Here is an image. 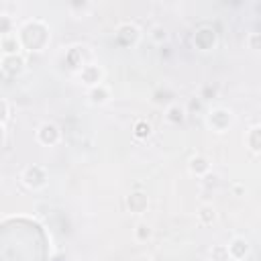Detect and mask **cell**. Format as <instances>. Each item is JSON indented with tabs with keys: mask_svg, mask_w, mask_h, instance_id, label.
I'll return each mask as SVG.
<instances>
[{
	"mask_svg": "<svg viewBox=\"0 0 261 261\" xmlns=\"http://www.w3.org/2000/svg\"><path fill=\"white\" fill-rule=\"evenodd\" d=\"M20 181H22L29 190H43V188L47 186V181H49V173H47V169H45L43 165L33 163V165H29V167L22 169Z\"/></svg>",
	"mask_w": 261,
	"mask_h": 261,
	"instance_id": "6da1fadb",
	"label": "cell"
},
{
	"mask_svg": "<svg viewBox=\"0 0 261 261\" xmlns=\"http://www.w3.org/2000/svg\"><path fill=\"white\" fill-rule=\"evenodd\" d=\"M22 29L27 33H33V41L24 49H29V51H41L47 45V41H49V27L45 22H41V20H29V22L22 24Z\"/></svg>",
	"mask_w": 261,
	"mask_h": 261,
	"instance_id": "7a4b0ae2",
	"label": "cell"
},
{
	"mask_svg": "<svg viewBox=\"0 0 261 261\" xmlns=\"http://www.w3.org/2000/svg\"><path fill=\"white\" fill-rule=\"evenodd\" d=\"M206 122H208V126H210L214 133H224V130H228V126L234 122V114H232L230 108L216 106V108H212V110L206 114Z\"/></svg>",
	"mask_w": 261,
	"mask_h": 261,
	"instance_id": "3957f363",
	"label": "cell"
},
{
	"mask_svg": "<svg viewBox=\"0 0 261 261\" xmlns=\"http://www.w3.org/2000/svg\"><path fill=\"white\" fill-rule=\"evenodd\" d=\"M116 41L122 45V47H130V45H137L139 39H141V29L135 24V22H120L116 27V33H114Z\"/></svg>",
	"mask_w": 261,
	"mask_h": 261,
	"instance_id": "277c9868",
	"label": "cell"
},
{
	"mask_svg": "<svg viewBox=\"0 0 261 261\" xmlns=\"http://www.w3.org/2000/svg\"><path fill=\"white\" fill-rule=\"evenodd\" d=\"M35 137H37V141H39L41 145L53 147V145H57V143L61 141V128H59L55 122H43V124H39Z\"/></svg>",
	"mask_w": 261,
	"mask_h": 261,
	"instance_id": "5b68a950",
	"label": "cell"
},
{
	"mask_svg": "<svg viewBox=\"0 0 261 261\" xmlns=\"http://www.w3.org/2000/svg\"><path fill=\"white\" fill-rule=\"evenodd\" d=\"M80 82L86 86V88H94L98 84H102V77H104V69L96 63H84L82 69H80Z\"/></svg>",
	"mask_w": 261,
	"mask_h": 261,
	"instance_id": "8992f818",
	"label": "cell"
},
{
	"mask_svg": "<svg viewBox=\"0 0 261 261\" xmlns=\"http://www.w3.org/2000/svg\"><path fill=\"white\" fill-rule=\"evenodd\" d=\"M0 65H2V71H4L6 75L14 77V75H20V73L24 71L27 61H24L22 53H18V55H2Z\"/></svg>",
	"mask_w": 261,
	"mask_h": 261,
	"instance_id": "52a82bcc",
	"label": "cell"
},
{
	"mask_svg": "<svg viewBox=\"0 0 261 261\" xmlns=\"http://www.w3.org/2000/svg\"><path fill=\"white\" fill-rule=\"evenodd\" d=\"M124 202H126L128 212H133V214H143L149 208V196H147V192H141V190L130 192Z\"/></svg>",
	"mask_w": 261,
	"mask_h": 261,
	"instance_id": "ba28073f",
	"label": "cell"
},
{
	"mask_svg": "<svg viewBox=\"0 0 261 261\" xmlns=\"http://www.w3.org/2000/svg\"><path fill=\"white\" fill-rule=\"evenodd\" d=\"M226 251H228L230 261H241V259H245L249 255L251 245H249V241L245 237H232L230 243L226 245Z\"/></svg>",
	"mask_w": 261,
	"mask_h": 261,
	"instance_id": "9c48e42d",
	"label": "cell"
},
{
	"mask_svg": "<svg viewBox=\"0 0 261 261\" xmlns=\"http://www.w3.org/2000/svg\"><path fill=\"white\" fill-rule=\"evenodd\" d=\"M194 45L200 49V51H210L214 45H216V33L214 29L210 27H202L194 33Z\"/></svg>",
	"mask_w": 261,
	"mask_h": 261,
	"instance_id": "30bf717a",
	"label": "cell"
},
{
	"mask_svg": "<svg viewBox=\"0 0 261 261\" xmlns=\"http://www.w3.org/2000/svg\"><path fill=\"white\" fill-rule=\"evenodd\" d=\"M210 169H212V165H210L208 157H204V155H194L188 161V171L196 177H206L210 173Z\"/></svg>",
	"mask_w": 261,
	"mask_h": 261,
	"instance_id": "8fae6325",
	"label": "cell"
},
{
	"mask_svg": "<svg viewBox=\"0 0 261 261\" xmlns=\"http://www.w3.org/2000/svg\"><path fill=\"white\" fill-rule=\"evenodd\" d=\"M186 116H188V108L184 104L171 102V104L165 106V120L169 124H181L186 120Z\"/></svg>",
	"mask_w": 261,
	"mask_h": 261,
	"instance_id": "7c38bea8",
	"label": "cell"
},
{
	"mask_svg": "<svg viewBox=\"0 0 261 261\" xmlns=\"http://www.w3.org/2000/svg\"><path fill=\"white\" fill-rule=\"evenodd\" d=\"M0 49H2V55H18L22 51V45H20V39L16 33H10L6 37H0Z\"/></svg>",
	"mask_w": 261,
	"mask_h": 261,
	"instance_id": "4fadbf2b",
	"label": "cell"
},
{
	"mask_svg": "<svg viewBox=\"0 0 261 261\" xmlns=\"http://www.w3.org/2000/svg\"><path fill=\"white\" fill-rule=\"evenodd\" d=\"M88 98L92 104H106L110 100V90L104 86V84H98L94 88H88Z\"/></svg>",
	"mask_w": 261,
	"mask_h": 261,
	"instance_id": "5bb4252c",
	"label": "cell"
},
{
	"mask_svg": "<svg viewBox=\"0 0 261 261\" xmlns=\"http://www.w3.org/2000/svg\"><path fill=\"white\" fill-rule=\"evenodd\" d=\"M245 143H247V147H249L253 153H259V151H261V126H259V124H253V126L247 130Z\"/></svg>",
	"mask_w": 261,
	"mask_h": 261,
	"instance_id": "9a60e30c",
	"label": "cell"
},
{
	"mask_svg": "<svg viewBox=\"0 0 261 261\" xmlns=\"http://www.w3.org/2000/svg\"><path fill=\"white\" fill-rule=\"evenodd\" d=\"M198 220H200V224H204V226H210V224H214L216 222V218H218V212H216V208L212 206V204H202L200 208H198Z\"/></svg>",
	"mask_w": 261,
	"mask_h": 261,
	"instance_id": "2e32d148",
	"label": "cell"
},
{
	"mask_svg": "<svg viewBox=\"0 0 261 261\" xmlns=\"http://www.w3.org/2000/svg\"><path fill=\"white\" fill-rule=\"evenodd\" d=\"M149 39H151L155 45H163V43H167V39H169V31H167V27H163V24H153V27L149 29Z\"/></svg>",
	"mask_w": 261,
	"mask_h": 261,
	"instance_id": "e0dca14e",
	"label": "cell"
},
{
	"mask_svg": "<svg viewBox=\"0 0 261 261\" xmlns=\"http://www.w3.org/2000/svg\"><path fill=\"white\" fill-rule=\"evenodd\" d=\"M133 237H135V241H139V243H147V241L153 237L151 224H147V222H137L135 228H133Z\"/></svg>",
	"mask_w": 261,
	"mask_h": 261,
	"instance_id": "ac0fdd59",
	"label": "cell"
},
{
	"mask_svg": "<svg viewBox=\"0 0 261 261\" xmlns=\"http://www.w3.org/2000/svg\"><path fill=\"white\" fill-rule=\"evenodd\" d=\"M151 133H153V126L147 122V120H137L135 122V126H133V135H135V139H139V141H145V139H149L151 137Z\"/></svg>",
	"mask_w": 261,
	"mask_h": 261,
	"instance_id": "d6986e66",
	"label": "cell"
},
{
	"mask_svg": "<svg viewBox=\"0 0 261 261\" xmlns=\"http://www.w3.org/2000/svg\"><path fill=\"white\" fill-rule=\"evenodd\" d=\"M210 257H212V261H230L228 251H226V245H212Z\"/></svg>",
	"mask_w": 261,
	"mask_h": 261,
	"instance_id": "ffe728a7",
	"label": "cell"
},
{
	"mask_svg": "<svg viewBox=\"0 0 261 261\" xmlns=\"http://www.w3.org/2000/svg\"><path fill=\"white\" fill-rule=\"evenodd\" d=\"M14 33V20L8 14H0V37H6Z\"/></svg>",
	"mask_w": 261,
	"mask_h": 261,
	"instance_id": "44dd1931",
	"label": "cell"
},
{
	"mask_svg": "<svg viewBox=\"0 0 261 261\" xmlns=\"http://www.w3.org/2000/svg\"><path fill=\"white\" fill-rule=\"evenodd\" d=\"M259 43H261L259 33H249V37H247V45H249V49H251V51H259Z\"/></svg>",
	"mask_w": 261,
	"mask_h": 261,
	"instance_id": "7402d4cb",
	"label": "cell"
},
{
	"mask_svg": "<svg viewBox=\"0 0 261 261\" xmlns=\"http://www.w3.org/2000/svg\"><path fill=\"white\" fill-rule=\"evenodd\" d=\"M10 116V108H8V102L0 98V124H4Z\"/></svg>",
	"mask_w": 261,
	"mask_h": 261,
	"instance_id": "603a6c76",
	"label": "cell"
},
{
	"mask_svg": "<svg viewBox=\"0 0 261 261\" xmlns=\"http://www.w3.org/2000/svg\"><path fill=\"white\" fill-rule=\"evenodd\" d=\"M214 96H216V90H214L212 86H204V88H202V94H200L198 98H200V100H210V98H214Z\"/></svg>",
	"mask_w": 261,
	"mask_h": 261,
	"instance_id": "cb8c5ba5",
	"label": "cell"
},
{
	"mask_svg": "<svg viewBox=\"0 0 261 261\" xmlns=\"http://www.w3.org/2000/svg\"><path fill=\"white\" fill-rule=\"evenodd\" d=\"M232 192H234V196H243L245 194V188L241 184H232Z\"/></svg>",
	"mask_w": 261,
	"mask_h": 261,
	"instance_id": "d4e9b609",
	"label": "cell"
},
{
	"mask_svg": "<svg viewBox=\"0 0 261 261\" xmlns=\"http://www.w3.org/2000/svg\"><path fill=\"white\" fill-rule=\"evenodd\" d=\"M4 139H6V130H4V124H0V147L4 145Z\"/></svg>",
	"mask_w": 261,
	"mask_h": 261,
	"instance_id": "484cf974",
	"label": "cell"
},
{
	"mask_svg": "<svg viewBox=\"0 0 261 261\" xmlns=\"http://www.w3.org/2000/svg\"><path fill=\"white\" fill-rule=\"evenodd\" d=\"M139 261H153L151 257H143V259H139Z\"/></svg>",
	"mask_w": 261,
	"mask_h": 261,
	"instance_id": "4316f807",
	"label": "cell"
}]
</instances>
